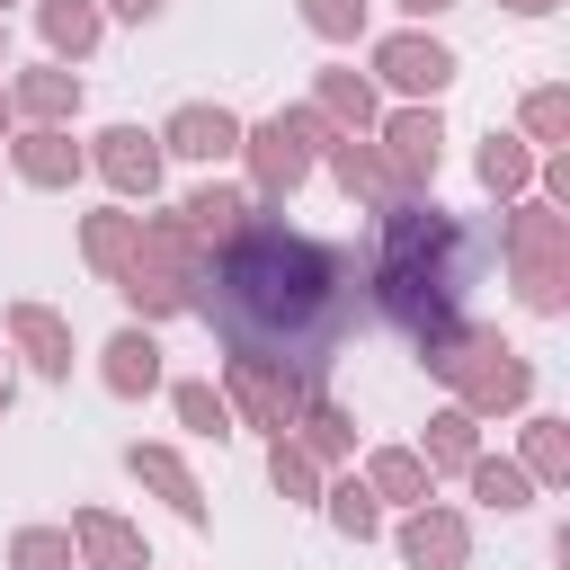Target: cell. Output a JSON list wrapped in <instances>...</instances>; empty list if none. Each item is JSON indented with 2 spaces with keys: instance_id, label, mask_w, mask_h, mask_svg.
<instances>
[{
  "instance_id": "1",
  "label": "cell",
  "mask_w": 570,
  "mask_h": 570,
  "mask_svg": "<svg viewBox=\"0 0 570 570\" xmlns=\"http://www.w3.org/2000/svg\"><path fill=\"white\" fill-rule=\"evenodd\" d=\"M187 312L223 338V356H267L321 383L374 303L347 240H312L276 214H240V232L205 249V267L187 276Z\"/></svg>"
},
{
  "instance_id": "2",
  "label": "cell",
  "mask_w": 570,
  "mask_h": 570,
  "mask_svg": "<svg viewBox=\"0 0 570 570\" xmlns=\"http://www.w3.org/2000/svg\"><path fill=\"white\" fill-rule=\"evenodd\" d=\"M472 258H481V240H472L436 196H401V205H383V240H374V258H365V303L419 347V338H436L445 321H463Z\"/></svg>"
},
{
  "instance_id": "3",
  "label": "cell",
  "mask_w": 570,
  "mask_h": 570,
  "mask_svg": "<svg viewBox=\"0 0 570 570\" xmlns=\"http://www.w3.org/2000/svg\"><path fill=\"white\" fill-rule=\"evenodd\" d=\"M419 365H428L472 419H490V410H525V401H534V365H525L490 321H445L436 338H419Z\"/></svg>"
},
{
  "instance_id": "4",
  "label": "cell",
  "mask_w": 570,
  "mask_h": 570,
  "mask_svg": "<svg viewBox=\"0 0 570 570\" xmlns=\"http://www.w3.org/2000/svg\"><path fill=\"white\" fill-rule=\"evenodd\" d=\"M499 249H508V267H517V303H525V312H561V303H570V214H561V205L508 196Z\"/></svg>"
},
{
  "instance_id": "5",
  "label": "cell",
  "mask_w": 570,
  "mask_h": 570,
  "mask_svg": "<svg viewBox=\"0 0 570 570\" xmlns=\"http://www.w3.org/2000/svg\"><path fill=\"white\" fill-rule=\"evenodd\" d=\"M321 142H330V116H321V107H285V116H267V125H240V151H249L258 196H294V187L312 178Z\"/></svg>"
},
{
  "instance_id": "6",
  "label": "cell",
  "mask_w": 570,
  "mask_h": 570,
  "mask_svg": "<svg viewBox=\"0 0 570 570\" xmlns=\"http://www.w3.org/2000/svg\"><path fill=\"white\" fill-rule=\"evenodd\" d=\"M321 383L312 374H294V365H267V356H223V401H232V419H249V428H267V436H285L294 419H303V401H312Z\"/></svg>"
},
{
  "instance_id": "7",
  "label": "cell",
  "mask_w": 570,
  "mask_h": 570,
  "mask_svg": "<svg viewBox=\"0 0 570 570\" xmlns=\"http://www.w3.org/2000/svg\"><path fill=\"white\" fill-rule=\"evenodd\" d=\"M374 151L392 160V178H401L410 196H428V178H436V160H445V125H436V98H419V107L383 116V125H374Z\"/></svg>"
},
{
  "instance_id": "8",
  "label": "cell",
  "mask_w": 570,
  "mask_h": 570,
  "mask_svg": "<svg viewBox=\"0 0 570 570\" xmlns=\"http://www.w3.org/2000/svg\"><path fill=\"white\" fill-rule=\"evenodd\" d=\"M160 160H169V151H160V134H142V125H107V134L89 142V169H98L116 196H142V205L160 196Z\"/></svg>"
},
{
  "instance_id": "9",
  "label": "cell",
  "mask_w": 570,
  "mask_h": 570,
  "mask_svg": "<svg viewBox=\"0 0 570 570\" xmlns=\"http://www.w3.org/2000/svg\"><path fill=\"white\" fill-rule=\"evenodd\" d=\"M374 80H392L401 98H436V89L454 80V53L410 27V36H383V45H374Z\"/></svg>"
},
{
  "instance_id": "10",
  "label": "cell",
  "mask_w": 570,
  "mask_h": 570,
  "mask_svg": "<svg viewBox=\"0 0 570 570\" xmlns=\"http://www.w3.org/2000/svg\"><path fill=\"white\" fill-rule=\"evenodd\" d=\"M321 151H330V178H338V187H347V196H356L365 214H383V205H401V196H410V187L392 178V160H383V151L365 142V134H330Z\"/></svg>"
},
{
  "instance_id": "11",
  "label": "cell",
  "mask_w": 570,
  "mask_h": 570,
  "mask_svg": "<svg viewBox=\"0 0 570 570\" xmlns=\"http://www.w3.org/2000/svg\"><path fill=\"white\" fill-rule=\"evenodd\" d=\"M401 561H410V570H463V561H472V525H463L454 508H428V499H419V508L401 517Z\"/></svg>"
},
{
  "instance_id": "12",
  "label": "cell",
  "mask_w": 570,
  "mask_h": 570,
  "mask_svg": "<svg viewBox=\"0 0 570 570\" xmlns=\"http://www.w3.org/2000/svg\"><path fill=\"white\" fill-rule=\"evenodd\" d=\"M160 151H178V160H205V169H214V160H232V151H240V116H232V107L187 98V107L160 125Z\"/></svg>"
},
{
  "instance_id": "13",
  "label": "cell",
  "mask_w": 570,
  "mask_h": 570,
  "mask_svg": "<svg viewBox=\"0 0 570 570\" xmlns=\"http://www.w3.org/2000/svg\"><path fill=\"white\" fill-rule=\"evenodd\" d=\"M9 169L27 187H71L89 169V151L71 142V125H27V134H9Z\"/></svg>"
},
{
  "instance_id": "14",
  "label": "cell",
  "mask_w": 570,
  "mask_h": 570,
  "mask_svg": "<svg viewBox=\"0 0 570 570\" xmlns=\"http://www.w3.org/2000/svg\"><path fill=\"white\" fill-rule=\"evenodd\" d=\"M71 552H80V570H151L142 534L116 508H71Z\"/></svg>"
},
{
  "instance_id": "15",
  "label": "cell",
  "mask_w": 570,
  "mask_h": 570,
  "mask_svg": "<svg viewBox=\"0 0 570 570\" xmlns=\"http://www.w3.org/2000/svg\"><path fill=\"white\" fill-rule=\"evenodd\" d=\"M98 383H107L116 401L160 392V338H151V321H134V330H116V338L98 347Z\"/></svg>"
},
{
  "instance_id": "16",
  "label": "cell",
  "mask_w": 570,
  "mask_h": 570,
  "mask_svg": "<svg viewBox=\"0 0 570 570\" xmlns=\"http://www.w3.org/2000/svg\"><path fill=\"white\" fill-rule=\"evenodd\" d=\"M125 472H134L142 490H160L187 525H205V490H196V472H187V454H178V445H125Z\"/></svg>"
},
{
  "instance_id": "17",
  "label": "cell",
  "mask_w": 570,
  "mask_h": 570,
  "mask_svg": "<svg viewBox=\"0 0 570 570\" xmlns=\"http://www.w3.org/2000/svg\"><path fill=\"white\" fill-rule=\"evenodd\" d=\"M71 107H80V71H62V62H36L9 80V116H27V125H71Z\"/></svg>"
},
{
  "instance_id": "18",
  "label": "cell",
  "mask_w": 570,
  "mask_h": 570,
  "mask_svg": "<svg viewBox=\"0 0 570 570\" xmlns=\"http://www.w3.org/2000/svg\"><path fill=\"white\" fill-rule=\"evenodd\" d=\"M134 258H142V267H160V276H178V285H187V276H196V267H205V240H196V232H187V223H178V214H134Z\"/></svg>"
},
{
  "instance_id": "19",
  "label": "cell",
  "mask_w": 570,
  "mask_h": 570,
  "mask_svg": "<svg viewBox=\"0 0 570 570\" xmlns=\"http://www.w3.org/2000/svg\"><path fill=\"white\" fill-rule=\"evenodd\" d=\"M9 338L27 347V365H36L45 383L71 374V321H62V312H45V303H9Z\"/></svg>"
},
{
  "instance_id": "20",
  "label": "cell",
  "mask_w": 570,
  "mask_h": 570,
  "mask_svg": "<svg viewBox=\"0 0 570 570\" xmlns=\"http://www.w3.org/2000/svg\"><path fill=\"white\" fill-rule=\"evenodd\" d=\"M312 107L330 116V134H374V125H383L365 71H321V80H312Z\"/></svg>"
},
{
  "instance_id": "21",
  "label": "cell",
  "mask_w": 570,
  "mask_h": 570,
  "mask_svg": "<svg viewBox=\"0 0 570 570\" xmlns=\"http://www.w3.org/2000/svg\"><path fill=\"white\" fill-rule=\"evenodd\" d=\"M285 436H294L312 463H347V454H356V419H347L330 392H312V401H303V419H294Z\"/></svg>"
},
{
  "instance_id": "22",
  "label": "cell",
  "mask_w": 570,
  "mask_h": 570,
  "mask_svg": "<svg viewBox=\"0 0 570 570\" xmlns=\"http://www.w3.org/2000/svg\"><path fill=\"white\" fill-rule=\"evenodd\" d=\"M428 481H436V472L419 463V445H374V454H365V490H374V499H392V508H419V499H428Z\"/></svg>"
},
{
  "instance_id": "23",
  "label": "cell",
  "mask_w": 570,
  "mask_h": 570,
  "mask_svg": "<svg viewBox=\"0 0 570 570\" xmlns=\"http://www.w3.org/2000/svg\"><path fill=\"white\" fill-rule=\"evenodd\" d=\"M240 214H249V196H240V187H223V178H205V187H196V196L178 205V223H187V232H196L205 249H223V240L240 232Z\"/></svg>"
},
{
  "instance_id": "24",
  "label": "cell",
  "mask_w": 570,
  "mask_h": 570,
  "mask_svg": "<svg viewBox=\"0 0 570 570\" xmlns=\"http://www.w3.org/2000/svg\"><path fill=\"white\" fill-rule=\"evenodd\" d=\"M472 454H481V419H472L463 401H445V410L428 419V445H419V463H428V472H463Z\"/></svg>"
},
{
  "instance_id": "25",
  "label": "cell",
  "mask_w": 570,
  "mask_h": 570,
  "mask_svg": "<svg viewBox=\"0 0 570 570\" xmlns=\"http://www.w3.org/2000/svg\"><path fill=\"white\" fill-rule=\"evenodd\" d=\"M36 27H45V45H53V62H80L107 18H98V0H36Z\"/></svg>"
},
{
  "instance_id": "26",
  "label": "cell",
  "mask_w": 570,
  "mask_h": 570,
  "mask_svg": "<svg viewBox=\"0 0 570 570\" xmlns=\"http://www.w3.org/2000/svg\"><path fill=\"white\" fill-rule=\"evenodd\" d=\"M472 169H481L490 196H525V187H534V142H525V134H490Z\"/></svg>"
},
{
  "instance_id": "27",
  "label": "cell",
  "mask_w": 570,
  "mask_h": 570,
  "mask_svg": "<svg viewBox=\"0 0 570 570\" xmlns=\"http://www.w3.org/2000/svg\"><path fill=\"white\" fill-rule=\"evenodd\" d=\"M116 294H125L142 321H178V312H187V285H178V276H160V267H142V258H125V267H116Z\"/></svg>"
},
{
  "instance_id": "28",
  "label": "cell",
  "mask_w": 570,
  "mask_h": 570,
  "mask_svg": "<svg viewBox=\"0 0 570 570\" xmlns=\"http://www.w3.org/2000/svg\"><path fill=\"white\" fill-rule=\"evenodd\" d=\"M525 481H543V490H561L570 481V419H525Z\"/></svg>"
},
{
  "instance_id": "29",
  "label": "cell",
  "mask_w": 570,
  "mask_h": 570,
  "mask_svg": "<svg viewBox=\"0 0 570 570\" xmlns=\"http://www.w3.org/2000/svg\"><path fill=\"white\" fill-rule=\"evenodd\" d=\"M80 258H89L98 276H116V267L134 258V214H125V205H107V214H89V223H80Z\"/></svg>"
},
{
  "instance_id": "30",
  "label": "cell",
  "mask_w": 570,
  "mask_h": 570,
  "mask_svg": "<svg viewBox=\"0 0 570 570\" xmlns=\"http://www.w3.org/2000/svg\"><path fill=\"white\" fill-rule=\"evenodd\" d=\"M463 481H472V499H490V508H525V499H534L525 463H508V454H472Z\"/></svg>"
},
{
  "instance_id": "31",
  "label": "cell",
  "mask_w": 570,
  "mask_h": 570,
  "mask_svg": "<svg viewBox=\"0 0 570 570\" xmlns=\"http://www.w3.org/2000/svg\"><path fill=\"white\" fill-rule=\"evenodd\" d=\"M321 508H330V525H338V534H356V543H365V534H383V499H374L365 481H321Z\"/></svg>"
},
{
  "instance_id": "32",
  "label": "cell",
  "mask_w": 570,
  "mask_h": 570,
  "mask_svg": "<svg viewBox=\"0 0 570 570\" xmlns=\"http://www.w3.org/2000/svg\"><path fill=\"white\" fill-rule=\"evenodd\" d=\"M9 570H80L71 525H18L9 534Z\"/></svg>"
},
{
  "instance_id": "33",
  "label": "cell",
  "mask_w": 570,
  "mask_h": 570,
  "mask_svg": "<svg viewBox=\"0 0 570 570\" xmlns=\"http://www.w3.org/2000/svg\"><path fill=\"white\" fill-rule=\"evenodd\" d=\"M169 410H178V428H196V436H232V401H223L214 383H169Z\"/></svg>"
},
{
  "instance_id": "34",
  "label": "cell",
  "mask_w": 570,
  "mask_h": 570,
  "mask_svg": "<svg viewBox=\"0 0 570 570\" xmlns=\"http://www.w3.org/2000/svg\"><path fill=\"white\" fill-rule=\"evenodd\" d=\"M267 481H276L285 499H321V463H312L294 436H276V445H267Z\"/></svg>"
},
{
  "instance_id": "35",
  "label": "cell",
  "mask_w": 570,
  "mask_h": 570,
  "mask_svg": "<svg viewBox=\"0 0 570 570\" xmlns=\"http://www.w3.org/2000/svg\"><path fill=\"white\" fill-rule=\"evenodd\" d=\"M525 142H570V89H525Z\"/></svg>"
},
{
  "instance_id": "36",
  "label": "cell",
  "mask_w": 570,
  "mask_h": 570,
  "mask_svg": "<svg viewBox=\"0 0 570 570\" xmlns=\"http://www.w3.org/2000/svg\"><path fill=\"white\" fill-rule=\"evenodd\" d=\"M303 27L321 45H347V36H365V0H303Z\"/></svg>"
},
{
  "instance_id": "37",
  "label": "cell",
  "mask_w": 570,
  "mask_h": 570,
  "mask_svg": "<svg viewBox=\"0 0 570 570\" xmlns=\"http://www.w3.org/2000/svg\"><path fill=\"white\" fill-rule=\"evenodd\" d=\"M107 9H116V18H134V27H142V18H160V9H169V0H107Z\"/></svg>"
},
{
  "instance_id": "38",
  "label": "cell",
  "mask_w": 570,
  "mask_h": 570,
  "mask_svg": "<svg viewBox=\"0 0 570 570\" xmlns=\"http://www.w3.org/2000/svg\"><path fill=\"white\" fill-rule=\"evenodd\" d=\"M508 9H517V18H552L561 0H508Z\"/></svg>"
},
{
  "instance_id": "39",
  "label": "cell",
  "mask_w": 570,
  "mask_h": 570,
  "mask_svg": "<svg viewBox=\"0 0 570 570\" xmlns=\"http://www.w3.org/2000/svg\"><path fill=\"white\" fill-rule=\"evenodd\" d=\"M401 9H410V18H445L454 0H401Z\"/></svg>"
},
{
  "instance_id": "40",
  "label": "cell",
  "mask_w": 570,
  "mask_h": 570,
  "mask_svg": "<svg viewBox=\"0 0 570 570\" xmlns=\"http://www.w3.org/2000/svg\"><path fill=\"white\" fill-rule=\"evenodd\" d=\"M9 134H18V116H9V89H0V142H9Z\"/></svg>"
},
{
  "instance_id": "41",
  "label": "cell",
  "mask_w": 570,
  "mask_h": 570,
  "mask_svg": "<svg viewBox=\"0 0 570 570\" xmlns=\"http://www.w3.org/2000/svg\"><path fill=\"white\" fill-rule=\"evenodd\" d=\"M0 419H9V374H0Z\"/></svg>"
},
{
  "instance_id": "42",
  "label": "cell",
  "mask_w": 570,
  "mask_h": 570,
  "mask_svg": "<svg viewBox=\"0 0 570 570\" xmlns=\"http://www.w3.org/2000/svg\"><path fill=\"white\" fill-rule=\"evenodd\" d=\"M0 9H9V0H0Z\"/></svg>"
},
{
  "instance_id": "43",
  "label": "cell",
  "mask_w": 570,
  "mask_h": 570,
  "mask_svg": "<svg viewBox=\"0 0 570 570\" xmlns=\"http://www.w3.org/2000/svg\"><path fill=\"white\" fill-rule=\"evenodd\" d=\"M0 45H9V36H0Z\"/></svg>"
}]
</instances>
